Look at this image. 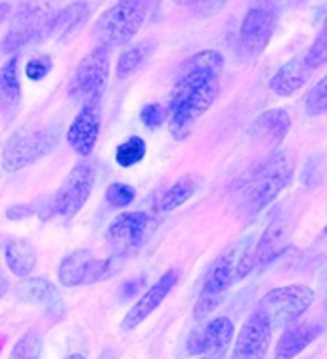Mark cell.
Listing matches in <instances>:
<instances>
[{
  "label": "cell",
  "instance_id": "9",
  "mask_svg": "<svg viewBox=\"0 0 327 359\" xmlns=\"http://www.w3.org/2000/svg\"><path fill=\"white\" fill-rule=\"evenodd\" d=\"M96 178V165L91 159L79 161L77 165L73 166L69 176L63 180L60 189L54 194V199L50 203L52 215L73 218L86 205V201L91 199Z\"/></svg>",
  "mask_w": 327,
  "mask_h": 359
},
{
  "label": "cell",
  "instance_id": "26",
  "mask_svg": "<svg viewBox=\"0 0 327 359\" xmlns=\"http://www.w3.org/2000/svg\"><path fill=\"white\" fill-rule=\"evenodd\" d=\"M154 54V44L149 41L136 42L133 46L119 55L117 67H115V75L117 79H126V76L134 75L136 71H140L147 63V60Z\"/></svg>",
  "mask_w": 327,
  "mask_h": 359
},
{
  "label": "cell",
  "instance_id": "28",
  "mask_svg": "<svg viewBox=\"0 0 327 359\" xmlns=\"http://www.w3.org/2000/svg\"><path fill=\"white\" fill-rule=\"evenodd\" d=\"M42 337L39 331H29L21 337L10 352L8 359H41Z\"/></svg>",
  "mask_w": 327,
  "mask_h": 359
},
{
  "label": "cell",
  "instance_id": "31",
  "mask_svg": "<svg viewBox=\"0 0 327 359\" xmlns=\"http://www.w3.org/2000/svg\"><path fill=\"white\" fill-rule=\"evenodd\" d=\"M305 57V62L310 69H318L321 67L323 63L327 62V33H326V27L321 29L318 36L314 39V42L310 44V48L302 54Z\"/></svg>",
  "mask_w": 327,
  "mask_h": 359
},
{
  "label": "cell",
  "instance_id": "4",
  "mask_svg": "<svg viewBox=\"0 0 327 359\" xmlns=\"http://www.w3.org/2000/svg\"><path fill=\"white\" fill-rule=\"evenodd\" d=\"M147 8H149L147 2L131 0V2H117L104 10L92 31L98 46L112 50L121 44H128L144 25Z\"/></svg>",
  "mask_w": 327,
  "mask_h": 359
},
{
  "label": "cell",
  "instance_id": "32",
  "mask_svg": "<svg viewBox=\"0 0 327 359\" xmlns=\"http://www.w3.org/2000/svg\"><path fill=\"white\" fill-rule=\"evenodd\" d=\"M52 67H54V63H52L50 55H39L25 63V75L29 81H44Z\"/></svg>",
  "mask_w": 327,
  "mask_h": 359
},
{
  "label": "cell",
  "instance_id": "35",
  "mask_svg": "<svg viewBox=\"0 0 327 359\" xmlns=\"http://www.w3.org/2000/svg\"><path fill=\"white\" fill-rule=\"evenodd\" d=\"M144 285V279L138 277V279H133V281H128V283L123 285V289H121V298H131Z\"/></svg>",
  "mask_w": 327,
  "mask_h": 359
},
{
  "label": "cell",
  "instance_id": "6",
  "mask_svg": "<svg viewBox=\"0 0 327 359\" xmlns=\"http://www.w3.org/2000/svg\"><path fill=\"white\" fill-rule=\"evenodd\" d=\"M245 243L234 245L232 249H228L224 255L216 258L215 262L211 264L209 271L205 276L203 281V289L199 292V298L195 302L194 308V319L203 321L218 308V304L222 302L224 294L239 283L237 279V262H239V255L243 250Z\"/></svg>",
  "mask_w": 327,
  "mask_h": 359
},
{
  "label": "cell",
  "instance_id": "20",
  "mask_svg": "<svg viewBox=\"0 0 327 359\" xmlns=\"http://www.w3.org/2000/svg\"><path fill=\"white\" fill-rule=\"evenodd\" d=\"M20 298L31 304L42 306L50 316H62L63 302L56 285H52L44 277H31L20 285Z\"/></svg>",
  "mask_w": 327,
  "mask_h": 359
},
{
  "label": "cell",
  "instance_id": "36",
  "mask_svg": "<svg viewBox=\"0 0 327 359\" xmlns=\"http://www.w3.org/2000/svg\"><path fill=\"white\" fill-rule=\"evenodd\" d=\"M8 287H10V285H8V279H6V277H4V273L0 271V300L6 297Z\"/></svg>",
  "mask_w": 327,
  "mask_h": 359
},
{
  "label": "cell",
  "instance_id": "19",
  "mask_svg": "<svg viewBox=\"0 0 327 359\" xmlns=\"http://www.w3.org/2000/svg\"><path fill=\"white\" fill-rule=\"evenodd\" d=\"M310 71L312 69L308 67L302 55L293 57L274 73V76L270 79V90L279 97L293 96L297 90L307 84Z\"/></svg>",
  "mask_w": 327,
  "mask_h": 359
},
{
  "label": "cell",
  "instance_id": "23",
  "mask_svg": "<svg viewBox=\"0 0 327 359\" xmlns=\"http://www.w3.org/2000/svg\"><path fill=\"white\" fill-rule=\"evenodd\" d=\"M92 260H94V256L91 255V250L79 249L69 252L63 258L62 264H60V269H58L60 283L63 287H69V289L86 283V276H88V268H91Z\"/></svg>",
  "mask_w": 327,
  "mask_h": 359
},
{
  "label": "cell",
  "instance_id": "17",
  "mask_svg": "<svg viewBox=\"0 0 327 359\" xmlns=\"http://www.w3.org/2000/svg\"><path fill=\"white\" fill-rule=\"evenodd\" d=\"M291 241V224L286 218L272 220L260 235L257 245L253 247L255 266H268L283 255Z\"/></svg>",
  "mask_w": 327,
  "mask_h": 359
},
{
  "label": "cell",
  "instance_id": "5",
  "mask_svg": "<svg viewBox=\"0 0 327 359\" xmlns=\"http://www.w3.org/2000/svg\"><path fill=\"white\" fill-rule=\"evenodd\" d=\"M60 132L52 126H25L14 132L2 151V168L6 172H18L21 168L35 165L48 155L58 144Z\"/></svg>",
  "mask_w": 327,
  "mask_h": 359
},
{
  "label": "cell",
  "instance_id": "29",
  "mask_svg": "<svg viewBox=\"0 0 327 359\" xmlns=\"http://www.w3.org/2000/svg\"><path fill=\"white\" fill-rule=\"evenodd\" d=\"M305 111L310 117H321L327 111V81L320 79L305 96Z\"/></svg>",
  "mask_w": 327,
  "mask_h": 359
},
{
  "label": "cell",
  "instance_id": "8",
  "mask_svg": "<svg viewBox=\"0 0 327 359\" xmlns=\"http://www.w3.org/2000/svg\"><path fill=\"white\" fill-rule=\"evenodd\" d=\"M112 69V50L96 48L79 62L69 84V96L81 104H98L104 96Z\"/></svg>",
  "mask_w": 327,
  "mask_h": 359
},
{
  "label": "cell",
  "instance_id": "1",
  "mask_svg": "<svg viewBox=\"0 0 327 359\" xmlns=\"http://www.w3.org/2000/svg\"><path fill=\"white\" fill-rule=\"evenodd\" d=\"M222 55L205 50L182 65L168 100V130L176 140H184L199 118L211 109L220 92Z\"/></svg>",
  "mask_w": 327,
  "mask_h": 359
},
{
  "label": "cell",
  "instance_id": "11",
  "mask_svg": "<svg viewBox=\"0 0 327 359\" xmlns=\"http://www.w3.org/2000/svg\"><path fill=\"white\" fill-rule=\"evenodd\" d=\"M147 228H149V216L142 210L119 215L105 231V239L113 256L121 258L133 252L134 249H138L146 237Z\"/></svg>",
  "mask_w": 327,
  "mask_h": 359
},
{
  "label": "cell",
  "instance_id": "27",
  "mask_svg": "<svg viewBox=\"0 0 327 359\" xmlns=\"http://www.w3.org/2000/svg\"><path fill=\"white\" fill-rule=\"evenodd\" d=\"M147 145L144 142V138L140 136H131L128 140H125L123 144L117 145L115 149V161H117L119 166L123 168H131V166L138 165L140 161H144L146 157Z\"/></svg>",
  "mask_w": 327,
  "mask_h": 359
},
{
  "label": "cell",
  "instance_id": "2",
  "mask_svg": "<svg viewBox=\"0 0 327 359\" xmlns=\"http://www.w3.org/2000/svg\"><path fill=\"white\" fill-rule=\"evenodd\" d=\"M295 166L283 151L270 155L251 170L237 186L239 207L247 216H257L278 199L279 194L291 184Z\"/></svg>",
  "mask_w": 327,
  "mask_h": 359
},
{
  "label": "cell",
  "instance_id": "10",
  "mask_svg": "<svg viewBox=\"0 0 327 359\" xmlns=\"http://www.w3.org/2000/svg\"><path fill=\"white\" fill-rule=\"evenodd\" d=\"M278 10L272 4H257L245 14L237 36V48L243 60L253 62L265 54L278 27Z\"/></svg>",
  "mask_w": 327,
  "mask_h": 359
},
{
  "label": "cell",
  "instance_id": "25",
  "mask_svg": "<svg viewBox=\"0 0 327 359\" xmlns=\"http://www.w3.org/2000/svg\"><path fill=\"white\" fill-rule=\"evenodd\" d=\"M199 189V178L194 174H186L174 182L165 194L161 195L157 201V210L159 212H173L176 208H180L184 203H188Z\"/></svg>",
  "mask_w": 327,
  "mask_h": 359
},
{
  "label": "cell",
  "instance_id": "38",
  "mask_svg": "<svg viewBox=\"0 0 327 359\" xmlns=\"http://www.w3.org/2000/svg\"><path fill=\"white\" fill-rule=\"evenodd\" d=\"M67 359H84L83 355H81V353H73V355H69V358Z\"/></svg>",
  "mask_w": 327,
  "mask_h": 359
},
{
  "label": "cell",
  "instance_id": "34",
  "mask_svg": "<svg viewBox=\"0 0 327 359\" xmlns=\"http://www.w3.org/2000/svg\"><path fill=\"white\" fill-rule=\"evenodd\" d=\"M39 215V207L35 203L33 205H15L6 210V218L10 220H21V218H29V216Z\"/></svg>",
  "mask_w": 327,
  "mask_h": 359
},
{
  "label": "cell",
  "instance_id": "22",
  "mask_svg": "<svg viewBox=\"0 0 327 359\" xmlns=\"http://www.w3.org/2000/svg\"><path fill=\"white\" fill-rule=\"evenodd\" d=\"M21 104V84L18 76V55H12L0 67V111L12 115Z\"/></svg>",
  "mask_w": 327,
  "mask_h": 359
},
{
  "label": "cell",
  "instance_id": "37",
  "mask_svg": "<svg viewBox=\"0 0 327 359\" xmlns=\"http://www.w3.org/2000/svg\"><path fill=\"white\" fill-rule=\"evenodd\" d=\"M8 12H10V4H0V23L6 20Z\"/></svg>",
  "mask_w": 327,
  "mask_h": 359
},
{
  "label": "cell",
  "instance_id": "30",
  "mask_svg": "<svg viewBox=\"0 0 327 359\" xmlns=\"http://www.w3.org/2000/svg\"><path fill=\"white\" fill-rule=\"evenodd\" d=\"M134 199H136V189L123 182H113L112 186H107L105 189V201L113 208H126Z\"/></svg>",
  "mask_w": 327,
  "mask_h": 359
},
{
  "label": "cell",
  "instance_id": "33",
  "mask_svg": "<svg viewBox=\"0 0 327 359\" xmlns=\"http://www.w3.org/2000/svg\"><path fill=\"white\" fill-rule=\"evenodd\" d=\"M167 118V109L161 104H147L144 105V109L140 111V121L142 125L147 126L149 130H155L159 128Z\"/></svg>",
  "mask_w": 327,
  "mask_h": 359
},
{
  "label": "cell",
  "instance_id": "18",
  "mask_svg": "<svg viewBox=\"0 0 327 359\" xmlns=\"http://www.w3.org/2000/svg\"><path fill=\"white\" fill-rule=\"evenodd\" d=\"M321 334V325L318 323H293L281 332L274 359H295L302 350H307L314 340Z\"/></svg>",
  "mask_w": 327,
  "mask_h": 359
},
{
  "label": "cell",
  "instance_id": "13",
  "mask_svg": "<svg viewBox=\"0 0 327 359\" xmlns=\"http://www.w3.org/2000/svg\"><path fill=\"white\" fill-rule=\"evenodd\" d=\"M272 325L270 321L258 313L257 310L253 311L243 327L239 329L236 337V344L232 350L230 359H262L266 350L270 346L272 340Z\"/></svg>",
  "mask_w": 327,
  "mask_h": 359
},
{
  "label": "cell",
  "instance_id": "3",
  "mask_svg": "<svg viewBox=\"0 0 327 359\" xmlns=\"http://www.w3.org/2000/svg\"><path fill=\"white\" fill-rule=\"evenodd\" d=\"M56 4L48 2H23L18 6L14 20L10 23L2 41V52L14 54L29 44H39L52 39V29L58 15Z\"/></svg>",
  "mask_w": 327,
  "mask_h": 359
},
{
  "label": "cell",
  "instance_id": "24",
  "mask_svg": "<svg viewBox=\"0 0 327 359\" xmlns=\"http://www.w3.org/2000/svg\"><path fill=\"white\" fill-rule=\"evenodd\" d=\"M4 260H6L8 269L15 277H29L33 273L36 266V250L31 243L23 239H14L6 245L4 249Z\"/></svg>",
  "mask_w": 327,
  "mask_h": 359
},
{
  "label": "cell",
  "instance_id": "14",
  "mask_svg": "<svg viewBox=\"0 0 327 359\" xmlns=\"http://www.w3.org/2000/svg\"><path fill=\"white\" fill-rule=\"evenodd\" d=\"M178 283V269H167L163 276L155 281L149 289L136 300V304L126 311L125 319L121 323L123 331H133L140 323H144L157 308H159L165 298L168 297V292L174 289V285Z\"/></svg>",
  "mask_w": 327,
  "mask_h": 359
},
{
  "label": "cell",
  "instance_id": "21",
  "mask_svg": "<svg viewBox=\"0 0 327 359\" xmlns=\"http://www.w3.org/2000/svg\"><path fill=\"white\" fill-rule=\"evenodd\" d=\"M91 8L92 4L88 2H73L65 10H60L54 21V29H52V39H56L58 42H65L73 35H77L79 29L91 18Z\"/></svg>",
  "mask_w": 327,
  "mask_h": 359
},
{
  "label": "cell",
  "instance_id": "12",
  "mask_svg": "<svg viewBox=\"0 0 327 359\" xmlns=\"http://www.w3.org/2000/svg\"><path fill=\"white\" fill-rule=\"evenodd\" d=\"M234 339V323L228 318L207 321L188 337L186 350L189 355H222Z\"/></svg>",
  "mask_w": 327,
  "mask_h": 359
},
{
  "label": "cell",
  "instance_id": "15",
  "mask_svg": "<svg viewBox=\"0 0 327 359\" xmlns=\"http://www.w3.org/2000/svg\"><path fill=\"white\" fill-rule=\"evenodd\" d=\"M291 128V115L287 109H268L260 113L249 126V136L260 147L266 149H278L281 142L286 140L287 132Z\"/></svg>",
  "mask_w": 327,
  "mask_h": 359
},
{
  "label": "cell",
  "instance_id": "7",
  "mask_svg": "<svg viewBox=\"0 0 327 359\" xmlns=\"http://www.w3.org/2000/svg\"><path fill=\"white\" fill-rule=\"evenodd\" d=\"M312 302L314 290L308 285H286L268 290L260 298L257 311L270 321L272 329L289 327L310 310Z\"/></svg>",
  "mask_w": 327,
  "mask_h": 359
},
{
  "label": "cell",
  "instance_id": "16",
  "mask_svg": "<svg viewBox=\"0 0 327 359\" xmlns=\"http://www.w3.org/2000/svg\"><path fill=\"white\" fill-rule=\"evenodd\" d=\"M98 136H100V105L84 104L67 128V144L75 153L88 157L96 147Z\"/></svg>",
  "mask_w": 327,
  "mask_h": 359
}]
</instances>
